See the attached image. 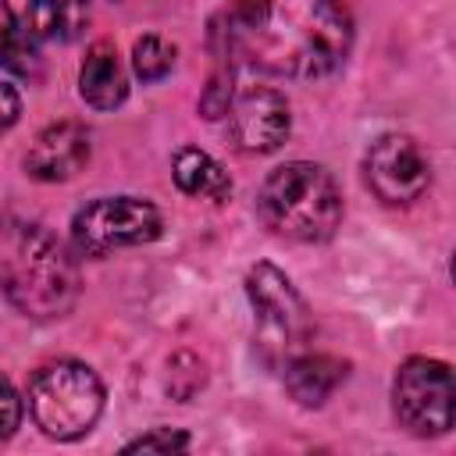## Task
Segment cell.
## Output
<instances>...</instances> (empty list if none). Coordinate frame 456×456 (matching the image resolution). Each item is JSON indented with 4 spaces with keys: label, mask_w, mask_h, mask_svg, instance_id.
<instances>
[{
    "label": "cell",
    "mask_w": 456,
    "mask_h": 456,
    "mask_svg": "<svg viewBox=\"0 0 456 456\" xmlns=\"http://www.w3.org/2000/svg\"><path fill=\"white\" fill-rule=\"evenodd\" d=\"M217 32L235 61L278 78H324L353 46L338 0H232Z\"/></svg>",
    "instance_id": "cell-1"
},
{
    "label": "cell",
    "mask_w": 456,
    "mask_h": 456,
    "mask_svg": "<svg viewBox=\"0 0 456 456\" xmlns=\"http://www.w3.org/2000/svg\"><path fill=\"white\" fill-rule=\"evenodd\" d=\"M0 289L36 321L64 317L78 299V267L64 242L39 224L0 221Z\"/></svg>",
    "instance_id": "cell-2"
},
{
    "label": "cell",
    "mask_w": 456,
    "mask_h": 456,
    "mask_svg": "<svg viewBox=\"0 0 456 456\" xmlns=\"http://www.w3.org/2000/svg\"><path fill=\"white\" fill-rule=\"evenodd\" d=\"M260 221L292 242H324L342 221V196L335 178L310 160L274 167L256 192Z\"/></svg>",
    "instance_id": "cell-3"
},
{
    "label": "cell",
    "mask_w": 456,
    "mask_h": 456,
    "mask_svg": "<svg viewBox=\"0 0 456 456\" xmlns=\"http://www.w3.org/2000/svg\"><path fill=\"white\" fill-rule=\"evenodd\" d=\"M28 410L43 435L57 442L82 438L103 410V385L100 378L78 360H57L36 370L28 385Z\"/></svg>",
    "instance_id": "cell-4"
},
{
    "label": "cell",
    "mask_w": 456,
    "mask_h": 456,
    "mask_svg": "<svg viewBox=\"0 0 456 456\" xmlns=\"http://www.w3.org/2000/svg\"><path fill=\"white\" fill-rule=\"evenodd\" d=\"M246 296L256 310V331L267 360H289L310 335V314L292 281L274 264H256L246 274Z\"/></svg>",
    "instance_id": "cell-5"
},
{
    "label": "cell",
    "mask_w": 456,
    "mask_h": 456,
    "mask_svg": "<svg viewBox=\"0 0 456 456\" xmlns=\"http://www.w3.org/2000/svg\"><path fill=\"white\" fill-rule=\"evenodd\" d=\"M160 232V210L139 196H100L86 203L71 221V239L86 256H107L125 246H142Z\"/></svg>",
    "instance_id": "cell-6"
},
{
    "label": "cell",
    "mask_w": 456,
    "mask_h": 456,
    "mask_svg": "<svg viewBox=\"0 0 456 456\" xmlns=\"http://www.w3.org/2000/svg\"><path fill=\"white\" fill-rule=\"evenodd\" d=\"M399 424L417 438H435L452 428V370L431 356H410L392 381Z\"/></svg>",
    "instance_id": "cell-7"
},
{
    "label": "cell",
    "mask_w": 456,
    "mask_h": 456,
    "mask_svg": "<svg viewBox=\"0 0 456 456\" xmlns=\"http://www.w3.org/2000/svg\"><path fill=\"white\" fill-rule=\"evenodd\" d=\"M363 178L381 203L403 207L428 189V160L413 139L388 132L370 142L363 157Z\"/></svg>",
    "instance_id": "cell-8"
},
{
    "label": "cell",
    "mask_w": 456,
    "mask_h": 456,
    "mask_svg": "<svg viewBox=\"0 0 456 456\" xmlns=\"http://www.w3.org/2000/svg\"><path fill=\"white\" fill-rule=\"evenodd\" d=\"M228 132L232 142L246 153H271L289 139L292 118H289V103L278 89L267 86H249L232 93L228 103Z\"/></svg>",
    "instance_id": "cell-9"
},
{
    "label": "cell",
    "mask_w": 456,
    "mask_h": 456,
    "mask_svg": "<svg viewBox=\"0 0 456 456\" xmlns=\"http://www.w3.org/2000/svg\"><path fill=\"white\" fill-rule=\"evenodd\" d=\"M89 160V132L78 121L46 125L25 153V171L39 182H64Z\"/></svg>",
    "instance_id": "cell-10"
},
{
    "label": "cell",
    "mask_w": 456,
    "mask_h": 456,
    "mask_svg": "<svg viewBox=\"0 0 456 456\" xmlns=\"http://www.w3.org/2000/svg\"><path fill=\"white\" fill-rule=\"evenodd\" d=\"M346 374L349 363L328 353H296L285 360V388L299 406H324Z\"/></svg>",
    "instance_id": "cell-11"
},
{
    "label": "cell",
    "mask_w": 456,
    "mask_h": 456,
    "mask_svg": "<svg viewBox=\"0 0 456 456\" xmlns=\"http://www.w3.org/2000/svg\"><path fill=\"white\" fill-rule=\"evenodd\" d=\"M78 96L93 110H114L128 96V75L118 61V50L110 43H93L82 71H78Z\"/></svg>",
    "instance_id": "cell-12"
},
{
    "label": "cell",
    "mask_w": 456,
    "mask_h": 456,
    "mask_svg": "<svg viewBox=\"0 0 456 456\" xmlns=\"http://www.w3.org/2000/svg\"><path fill=\"white\" fill-rule=\"evenodd\" d=\"M89 21V0H28L25 32L39 43H71Z\"/></svg>",
    "instance_id": "cell-13"
},
{
    "label": "cell",
    "mask_w": 456,
    "mask_h": 456,
    "mask_svg": "<svg viewBox=\"0 0 456 456\" xmlns=\"http://www.w3.org/2000/svg\"><path fill=\"white\" fill-rule=\"evenodd\" d=\"M171 175H175V185H178L185 196L224 200V196L232 192L228 171H224L210 153H203L200 146H182V150L175 153Z\"/></svg>",
    "instance_id": "cell-14"
},
{
    "label": "cell",
    "mask_w": 456,
    "mask_h": 456,
    "mask_svg": "<svg viewBox=\"0 0 456 456\" xmlns=\"http://www.w3.org/2000/svg\"><path fill=\"white\" fill-rule=\"evenodd\" d=\"M171 68H175V46L164 36L150 32V36L135 39V46H132V71L142 82H160Z\"/></svg>",
    "instance_id": "cell-15"
},
{
    "label": "cell",
    "mask_w": 456,
    "mask_h": 456,
    "mask_svg": "<svg viewBox=\"0 0 456 456\" xmlns=\"http://www.w3.org/2000/svg\"><path fill=\"white\" fill-rule=\"evenodd\" d=\"M0 64L14 68L18 75H28L32 64H36V53L28 46V32L21 36L18 21H14V11L7 0H0Z\"/></svg>",
    "instance_id": "cell-16"
},
{
    "label": "cell",
    "mask_w": 456,
    "mask_h": 456,
    "mask_svg": "<svg viewBox=\"0 0 456 456\" xmlns=\"http://www.w3.org/2000/svg\"><path fill=\"white\" fill-rule=\"evenodd\" d=\"M182 449H189V435L171 428H153L125 445V452H182Z\"/></svg>",
    "instance_id": "cell-17"
},
{
    "label": "cell",
    "mask_w": 456,
    "mask_h": 456,
    "mask_svg": "<svg viewBox=\"0 0 456 456\" xmlns=\"http://www.w3.org/2000/svg\"><path fill=\"white\" fill-rule=\"evenodd\" d=\"M232 78L228 75H214L210 78V86H207V93H203V100H200V110H203V118H224L228 114V103H232Z\"/></svg>",
    "instance_id": "cell-18"
},
{
    "label": "cell",
    "mask_w": 456,
    "mask_h": 456,
    "mask_svg": "<svg viewBox=\"0 0 456 456\" xmlns=\"http://www.w3.org/2000/svg\"><path fill=\"white\" fill-rule=\"evenodd\" d=\"M18 420H21V399H18L14 385L0 374V442H7L14 435Z\"/></svg>",
    "instance_id": "cell-19"
},
{
    "label": "cell",
    "mask_w": 456,
    "mask_h": 456,
    "mask_svg": "<svg viewBox=\"0 0 456 456\" xmlns=\"http://www.w3.org/2000/svg\"><path fill=\"white\" fill-rule=\"evenodd\" d=\"M18 114H21V96H18V89L7 86V82H0V132L11 128V125L18 121Z\"/></svg>",
    "instance_id": "cell-20"
},
{
    "label": "cell",
    "mask_w": 456,
    "mask_h": 456,
    "mask_svg": "<svg viewBox=\"0 0 456 456\" xmlns=\"http://www.w3.org/2000/svg\"><path fill=\"white\" fill-rule=\"evenodd\" d=\"M118 4H125V0H118Z\"/></svg>",
    "instance_id": "cell-21"
}]
</instances>
